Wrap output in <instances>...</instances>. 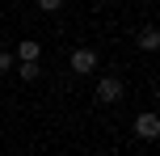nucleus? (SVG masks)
I'll list each match as a JSON object with an SVG mask.
<instances>
[{"label":"nucleus","instance_id":"1","mask_svg":"<svg viewBox=\"0 0 160 156\" xmlns=\"http://www.w3.org/2000/svg\"><path fill=\"white\" fill-rule=\"evenodd\" d=\"M97 101H101V106L122 101V80L118 76H101V80H97Z\"/></svg>","mask_w":160,"mask_h":156},{"label":"nucleus","instance_id":"2","mask_svg":"<svg viewBox=\"0 0 160 156\" xmlns=\"http://www.w3.org/2000/svg\"><path fill=\"white\" fill-rule=\"evenodd\" d=\"M72 72H76V76H93V72H97V51H93V47L72 51Z\"/></svg>","mask_w":160,"mask_h":156},{"label":"nucleus","instance_id":"5","mask_svg":"<svg viewBox=\"0 0 160 156\" xmlns=\"http://www.w3.org/2000/svg\"><path fill=\"white\" fill-rule=\"evenodd\" d=\"M139 47H143V51H156V47H160V30H152V25H148V30L139 34Z\"/></svg>","mask_w":160,"mask_h":156},{"label":"nucleus","instance_id":"3","mask_svg":"<svg viewBox=\"0 0 160 156\" xmlns=\"http://www.w3.org/2000/svg\"><path fill=\"white\" fill-rule=\"evenodd\" d=\"M135 135H139V139H156V135H160V118L152 114V110L135 118Z\"/></svg>","mask_w":160,"mask_h":156},{"label":"nucleus","instance_id":"4","mask_svg":"<svg viewBox=\"0 0 160 156\" xmlns=\"http://www.w3.org/2000/svg\"><path fill=\"white\" fill-rule=\"evenodd\" d=\"M38 55H42V47H38V38H21L17 42V63H38Z\"/></svg>","mask_w":160,"mask_h":156},{"label":"nucleus","instance_id":"7","mask_svg":"<svg viewBox=\"0 0 160 156\" xmlns=\"http://www.w3.org/2000/svg\"><path fill=\"white\" fill-rule=\"evenodd\" d=\"M34 4H38L42 13H59V8H63V0H34Z\"/></svg>","mask_w":160,"mask_h":156},{"label":"nucleus","instance_id":"6","mask_svg":"<svg viewBox=\"0 0 160 156\" xmlns=\"http://www.w3.org/2000/svg\"><path fill=\"white\" fill-rule=\"evenodd\" d=\"M17 72H21V80H38V72H42V68H38V63H21Z\"/></svg>","mask_w":160,"mask_h":156},{"label":"nucleus","instance_id":"8","mask_svg":"<svg viewBox=\"0 0 160 156\" xmlns=\"http://www.w3.org/2000/svg\"><path fill=\"white\" fill-rule=\"evenodd\" d=\"M13 63H17V59L8 55V51H0V72H8V68H13Z\"/></svg>","mask_w":160,"mask_h":156}]
</instances>
